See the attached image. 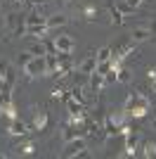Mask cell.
<instances>
[{
	"mask_svg": "<svg viewBox=\"0 0 156 159\" xmlns=\"http://www.w3.org/2000/svg\"><path fill=\"white\" fill-rule=\"evenodd\" d=\"M83 14H85V19H88V21H95V19H97V10H95L92 5H88V7H85V10H83Z\"/></svg>",
	"mask_w": 156,
	"mask_h": 159,
	"instance_id": "cell-20",
	"label": "cell"
},
{
	"mask_svg": "<svg viewBox=\"0 0 156 159\" xmlns=\"http://www.w3.org/2000/svg\"><path fill=\"white\" fill-rule=\"evenodd\" d=\"M95 55H97V62H106V60H111V48H102Z\"/></svg>",
	"mask_w": 156,
	"mask_h": 159,
	"instance_id": "cell-18",
	"label": "cell"
},
{
	"mask_svg": "<svg viewBox=\"0 0 156 159\" xmlns=\"http://www.w3.org/2000/svg\"><path fill=\"white\" fill-rule=\"evenodd\" d=\"M0 114H2V107H0Z\"/></svg>",
	"mask_w": 156,
	"mask_h": 159,
	"instance_id": "cell-32",
	"label": "cell"
},
{
	"mask_svg": "<svg viewBox=\"0 0 156 159\" xmlns=\"http://www.w3.org/2000/svg\"><path fill=\"white\" fill-rule=\"evenodd\" d=\"M5 71H7V62H0V79L5 76Z\"/></svg>",
	"mask_w": 156,
	"mask_h": 159,
	"instance_id": "cell-26",
	"label": "cell"
},
{
	"mask_svg": "<svg viewBox=\"0 0 156 159\" xmlns=\"http://www.w3.org/2000/svg\"><path fill=\"white\" fill-rule=\"evenodd\" d=\"M24 74L28 76V79H36V76H45V74H47V60H45V55H33L31 60L26 62Z\"/></svg>",
	"mask_w": 156,
	"mask_h": 159,
	"instance_id": "cell-1",
	"label": "cell"
},
{
	"mask_svg": "<svg viewBox=\"0 0 156 159\" xmlns=\"http://www.w3.org/2000/svg\"><path fill=\"white\" fill-rule=\"evenodd\" d=\"M64 157H88V150H85V140L83 138H73L66 143L64 147Z\"/></svg>",
	"mask_w": 156,
	"mask_h": 159,
	"instance_id": "cell-4",
	"label": "cell"
},
{
	"mask_svg": "<svg viewBox=\"0 0 156 159\" xmlns=\"http://www.w3.org/2000/svg\"><path fill=\"white\" fill-rule=\"evenodd\" d=\"M104 131H106V138H111V135H118V126L111 121V116H104Z\"/></svg>",
	"mask_w": 156,
	"mask_h": 159,
	"instance_id": "cell-13",
	"label": "cell"
},
{
	"mask_svg": "<svg viewBox=\"0 0 156 159\" xmlns=\"http://www.w3.org/2000/svg\"><path fill=\"white\" fill-rule=\"evenodd\" d=\"M149 31H151V36H156V17H154V21L149 24Z\"/></svg>",
	"mask_w": 156,
	"mask_h": 159,
	"instance_id": "cell-27",
	"label": "cell"
},
{
	"mask_svg": "<svg viewBox=\"0 0 156 159\" xmlns=\"http://www.w3.org/2000/svg\"><path fill=\"white\" fill-rule=\"evenodd\" d=\"M102 86H106V83H104V74L92 71V74H90V93H99V90H102Z\"/></svg>",
	"mask_w": 156,
	"mask_h": 159,
	"instance_id": "cell-8",
	"label": "cell"
},
{
	"mask_svg": "<svg viewBox=\"0 0 156 159\" xmlns=\"http://www.w3.org/2000/svg\"><path fill=\"white\" fill-rule=\"evenodd\" d=\"M14 150L19 154H26V157H28V154H36V145H33V143H19Z\"/></svg>",
	"mask_w": 156,
	"mask_h": 159,
	"instance_id": "cell-14",
	"label": "cell"
},
{
	"mask_svg": "<svg viewBox=\"0 0 156 159\" xmlns=\"http://www.w3.org/2000/svg\"><path fill=\"white\" fill-rule=\"evenodd\" d=\"M130 38L135 40V43H144V40L151 38V31H149V29H135V31L130 33Z\"/></svg>",
	"mask_w": 156,
	"mask_h": 159,
	"instance_id": "cell-12",
	"label": "cell"
},
{
	"mask_svg": "<svg viewBox=\"0 0 156 159\" xmlns=\"http://www.w3.org/2000/svg\"><path fill=\"white\" fill-rule=\"evenodd\" d=\"M0 107H2V112L12 107V93H0Z\"/></svg>",
	"mask_w": 156,
	"mask_h": 159,
	"instance_id": "cell-16",
	"label": "cell"
},
{
	"mask_svg": "<svg viewBox=\"0 0 156 159\" xmlns=\"http://www.w3.org/2000/svg\"><path fill=\"white\" fill-rule=\"evenodd\" d=\"M59 2H69V0H59Z\"/></svg>",
	"mask_w": 156,
	"mask_h": 159,
	"instance_id": "cell-31",
	"label": "cell"
},
{
	"mask_svg": "<svg viewBox=\"0 0 156 159\" xmlns=\"http://www.w3.org/2000/svg\"><path fill=\"white\" fill-rule=\"evenodd\" d=\"M137 140H140V138H137V133H135V131H128V133H125V150H128L125 154H128V157H132V154H135Z\"/></svg>",
	"mask_w": 156,
	"mask_h": 159,
	"instance_id": "cell-11",
	"label": "cell"
},
{
	"mask_svg": "<svg viewBox=\"0 0 156 159\" xmlns=\"http://www.w3.org/2000/svg\"><path fill=\"white\" fill-rule=\"evenodd\" d=\"M149 105H151V98L144 93H137L135 102H132V107H130L128 116H135V119H142V116H147V112H149Z\"/></svg>",
	"mask_w": 156,
	"mask_h": 159,
	"instance_id": "cell-2",
	"label": "cell"
},
{
	"mask_svg": "<svg viewBox=\"0 0 156 159\" xmlns=\"http://www.w3.org/2000/svg\"><path fill=\"white\" fill-rule=\"evenodd\" d=\"M7 26H10V33H12L14 38H19L26 33V17L19 12H12L7 14Z\"/></svg>",
	"mask_w": 156,
	"mask_h": 159,
	"instance_id": "cell-3",
	"label": "cell"
},
{
	"mask_svg": "<svg viewBox=\"0 0 156 159\" xmlns=\"http://www.w3.org/2000/svg\"><path fill=\"white\" fill-rule=\"evenodd\" d=\"M130 81V71L125 66H118V83H128Z\"/></svg>",
	"mask_w": 156,
	"mask_h": 159,
	"instance_id": "cell-21",
	"label": "cell"
},
{
	"mask_svg": "<svg viewBox=\"0 0 156 159\" xmlns=\"http://www.w3.org/2000/svg\"><path fill=\"white\" fill-rule=\"evenodd\" d=\"M31 57H33L31 52H24V55H19V60H17V62H19V66H26V62L31 60Z\"/></svg>",
	"mask_w": 156,
	"mask_h": 159,
	"instance_id": "cell-24",
	"label": "cell"
},
{
	"mask_svg": "<svg viewBox=\"0 0 156 159\" xmlns=\"http://www.w3.org/2000/svg\"><path fill=\"white\" fill-rule=\"evenodd\" d=\"M66 21H69V19H66V14L57 12V14H50L45 24H47V29H59V26H64Z\"/></svg>",
	"mask_w": 156,
	"mask_h": 159,
	"instance_id": "cell-10",
	"label": "cell"
},
{
	"mask_svg": "<svg viewBox=\"0 0 156 159\" xmlns=\"http://www.w3.org/2000/svg\"><path fill=\"white\" fill-rule=\"evenodd\" d=\"M95 69H97V55L92 52L90 57H85V60H83V64H80V74H88V76H90Z\"/></svg>",
	"mask_w": 156,
	"mask_h": 159,
	"instance_id": "cell-9",
	"label": "cell"
},
{
	"mask_svg": "<svg viewBox=\"0 0 156 159\" xmlns=\"http://www.w3.org/2000/svg\"><path fill=\"white\" fill-rule=\"evenodd\" d=\"M106 10H109V17H111V24L114 26H121L123 24V12L114 5V0H106Z\"/></svg>",
	"mask_w": 156,
	"mask_h": 159,
	"instance_id": "cell-7",
	"label": "cell"
},
{
	"mask_svg": "<svg viewBox=\"0 0 156 159\" xmlns=\"http://www.w3.org/2000/svg\"><path fill=\"white\" fill-rule=\"evenodd\" d=\"M2 157H7V154H5V152H2V150H0V159H2Z\"/></svg>",
	"mask_w": 156,
	"mask_h": 159,
	"instance_id": "cell-29",
	"label": "cell"
},
{
	"mask_svg": "<svg viewBox=\"0 0 156 159\" xmlns=\"http://www.w3.org/2000/svg\"><path fill=\"white\" fill-rule=\"evenodd\" d=\"M7 133H10V135H26V133H28V124L21 121L19 116H14V119L10 121V126H7Z\"/></svg>",
	"mask_w": 156,
	"mask_h": 159,
	"instance_id": "cell-5",
	"label": "cell"
},
{
	"mask_svg": "<svg viewBox=\"0 0 156 159\" xmlns=\"http://www.w3.org/2000/svg\"><path fill=\"white\" fill-rule=\"evenodd\" d=\"M116 7H118V10H121L123 14H130V12H135V7H132V5H128V2H121V5H116Z\"/></svg>",
	"mask_w": 156,
	"mask_h": 159,
	"instance_id": "cell-23",
	"label": "cell"
},
{
	"mask_svg": "<svg viewBox=\"0 0 156 159\" xmlns=\"http://www.w3.org/2000/svg\"><path fill=\"white\" fill-rule=\"evenodd\" d=\"M5 81L10 83V86H14V83H17V74H14V69H10V66H7V71H5Z\"/></svg>",
	"mask_w": 156,
	"mask_h": 159,
	"instance_id": "cell-22",
	"label": "cell"
},
{
	"mask_svg": "<svg viewBox=\"0 0 156 159\" xmlns=\"http://www.w3.org/2000/svg\"><path fill=\"white\" fill-rule=\"evenodd\" d=\"M14 2H26V0H14Z\"/></svg>",
	"mask_w": 156,
	"mask_h": 159,
	"instance_id": "cell-30",
	"label": "cell"
},
{
	"mask_svg": "<svg viewBox=\"0 0 156 159\" xmlns=\"http://www.w3.org/2000/svg\"><path fill=\"white\" fill-rule=\"evenodd\" d=\"M149 79H151V86H154V93H156V69H149Z\"/></svg>",
	"mask_w": 156,
	"mask_h": 159,
	"instance_id": "cell-25",
	"label": "cell"
},
{
	"mask_svg": "<svg viewBox=\"0 0 156 159\" xmlns=\"http://www.w3.org/2000/svg\"><path fill=\"white\" fill-rule=\"evenodd\" d=\"M151 128H154V131H156V119H154V121H151Z\"/></svg>",
	"mask_w": 156,
	"mask_h": 159,
	"instance_id": "cell-28",
	"label": "cell"
},
{
	"mask_svg": "<svg viewBox=\"0 0 156 159\" xmlns=\"http://www.w3.org/2000/svg\"><path fill=\"white\" fill-rule=\"evenodd\" d=\"M54 48H57V52H71V50H73V40H71V36H66V33H59V36H54Z\"/></svg>",
	"mask_w": 156,
	"mask_h": 159,
	"instance_id": "cell-6",
	"label": "cell"
},
{
	"mask_svg": "<svg viewBox=\"0 0 156 159\" xmlns=\"http://www.w3.org/2000/svg\"><path fill=\"white\" fill-rule=\"evenodd\" d=\"M118 81V69H109L104 74V83H116Z\"/></svg>",
	"mask_w": 156,
	"mask_h": 159,
	"instance_id": "cell-19",
	"label": "cell"
},
{
	"mask_svg": "<svg viewBox=\"0 0 156 159\" xmlns=\"http://www.w3.org/2000/svg\"><path fill=\"white\" fill-rule=\"evenodd\" d=\"M28 52H31V55H47V48H45L43 40H38V43H33V45L28 48Z\"/></svg>",
	"mask_w": 156,
	"mask_h": 159,
	"instance_id": "cell-15",
	"label": "cell"
},
{
	"mask_svg": "<svg viewBox=\"0 0 156 159\" xmlns=\"http://www.w3.org/2000/svg\"><path fill=\"white\" fill-rule=\"evenodd\" d=\"M144 157L147 159H156V143H144Z\"/></svg>",
	"mask_w": 156,
	"mask_h": 159,
	"instance_id": "cell-17",
	"label": "cell"
}]
</instances>
